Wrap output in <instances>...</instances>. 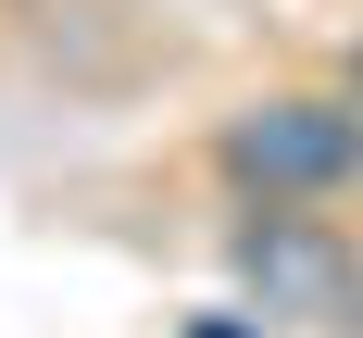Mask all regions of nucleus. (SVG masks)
<instances>
[{"label": "nucleus", "mask_w": 363, "mask_h": 338, "mask_svg": "<svg viewBox=\"0 0 363 338\" xmlns=\"http://www.w3.org/2000/svg\"><path fill=\"white\" fill-rule=\"evenodd\" d=\"M201 338H263V326H201Z\"/></svg>", "instance_id": "obj_3"}, {"label": "nucleus", "mask_w": 363, "mask_h": 338, "mask_svg": "<svg viewBox=\"0 0 363 338\" xmlns=\"http://www.w3.org/2000/svg\"><path fill=\"white\" fill-rule=\"evenodd\" d=\"M251 276H263V288H289V300H313L338 263L313 251V238H289V225H263V238H251Z\"/></svg>", "instance_id": "obj_2"}, {"label": "nucleus", "mask_w": 363, "mask_h": 338, "mask_svg": "<svg viewBox=\"0 0 363 338\" xmlns=\"http://www.w3.org/2000/svg\"><path fill=\"white\" fill-rule=\"evenodd\" d=\"M225 176L263 188V201H326L363 176V113L338 101H251L225 125Z\"/></svg>", "instance_id": "obj_1"}]
</instances>
